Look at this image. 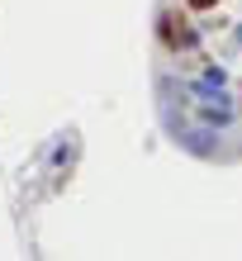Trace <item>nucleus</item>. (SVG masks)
<instances>
[{"instance_id": "obj_1", "label": "nucleus", "mask_w": 242, "mask_h": 261, "mask_svg": "<svg viewBox=\"0 0 242 261\" xmlns=\"http://www.w3.org/2000/svg\"><path fill=\"white\" fill-rule=\"evenodd\" d=\"M157 38H162L166 53H195V48H200L195 24L185 19V14H176V10H162L157 14Z\"/></svg>"}, {"instance_id": "obj_2", "label": "nucleus", "mask_w": 242, "mask_h": 261, "mask_svg": "<svg viewBox=\"0 0 242 261\" xmlns=\"http://www.w3.org/2000/svg\"><path fill=\"white\" fill-rule=\"evenodd\" d=\"M195 90H200V119H204V124H214V128H228L233 124V100L228 95H223V86H195Z\"/></svg>"}, {"instance_id": "obj_3", "label": "nucleus", "mask_w": 242, "mask_h": 261, "mask_svg": "<svg viewBox=\"0 0 242 261\" xmlns=\"http://www.w3.org/2000/svg\"><path fill=\"white\" fill-rule=\"evenodd\" d=\"M200 86H228V71L209 62V67H204V76H200Z\"/></svg>"}, {"instance_id": "obj_4", "label": "nucleus", "mask_w": 242, "mask_h": 261, "mask_svg": "<svg viewBox=\"0 0 242 261\" xmlns=\"http://www.w3.org/2000/svg\"><path fill=\"white\" fill-rule=\"evenodd\" d=\"M185 5H190L195 14H209V10H214V5H219V0H185Z\"/></svg>"}, {"instance_id": "obj_5", "label": "nucleus", "mask_w": 242, "mask_h": 261, "mask_svg": "<svg viewBox=\"0 0 242 261\" xmlns=\"http://www.w3.org/2000/svg\"><path fill=\"white\" fill-rule=\"evenodd\" d=\"M237 43H242V29H237Z\"/></svg>"}, {"instance_id": "obj_6", "label": "nucleus", "mask_w": 242, "mask_h": 261, "mask_svg": "<svg viewBox=\"0 0 242 261\" xmlns=\"http://www.w3.org/2000/svg\"><path fill=\"white\" fill-rule=\"evenodd\" d=\"M237 114H242V105H237Z\"/></svg>"}]
</instances>
